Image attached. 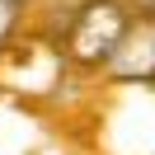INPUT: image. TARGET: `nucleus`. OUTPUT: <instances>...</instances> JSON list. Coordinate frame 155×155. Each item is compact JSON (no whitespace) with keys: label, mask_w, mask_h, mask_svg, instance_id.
<instances>
[{"label":"nucleus","mask_w":155,"mask_h":155,"mask_svg":"<svg viewBox=\"0 0 155 155\" xmlns=\"http://www.w3.org/2000/svg\"><path fill=\"white\" fill-rule=\"evenodd\" d=\"M122 33H127L122 5L99 0V5H89V10L75 19V28H71V52H75L80 61H104L108 52H117Z\"/></svg>","instance_id":"f257e3e1"},{"label":"nucleus","mask_w":155,"mask_h":155,"mask_svg":"<svg viewBox=\"0 0 155 155\" xmlns=\"http://www.w3.org/2000/svg\"><path fill=\"white\" fill-rule=\"evenodd\" d=\"M10 24H14V0H0V38L10 33Z\"/></svg>","instance_id":"f03ea898"}]
</instances>
